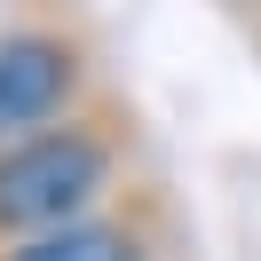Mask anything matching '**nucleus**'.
Returning a JSON list of instances; mask_svg holds the SVG:
<instances>
[{"instance_id": "1", "label": "nucleus", "mask_w": 261, "mask_h": 261, "mask_svg": "<svg viewBox=\"0 0 261 261\" xmlns=\"http://www.w3.org/2000/svg\"><path fill=\"white\" fill-rule=\"evenodd\" d=\"M127 159H135V111L119 103H87L40 135L0 143V245L103 214L119 198Z\"/></svg>"}, {"instance_id": "3", "label": "nucleus", "mask_w": 261, "mask_h": 261, "mask_svg": "<svg viewBox=\"0 0 261 261\" xmlns=\"http://www.w3.org/2000/svg\"><path fill=\"white\" fill-rule=\"evenodd\" d=\"M166 198L159 182L143 190H119L103 214H80L64 229H40V238L0 245V261H166Z\"/></svg>"}, {"instance_id": "2", "label": "nucleus", "mask_w": 261, "mask_h": 261, "mask_svg": "<svg viewBox=\"0 0 261 261\" xmlns=\"http://www.w3.org/2000/svg\"><path fill=\"white\" fill-rule=\"evenodd\" d=\"M87 87H95V40L80 24H8L0 32V143L87 111Z\"/></svg>"}, {"instance_id": "4", "label": "nucleus", "mask_w": 261, "mask_h": 261, "mask_svg": "<svg viewBox=\"0 0 261 261\" xmlns=\"http://www.w3.org/2000/svg\"><path fill=\"white\" fill-rule=\"evenodd\" d=\"M222 8H229V16H238V24H245V40H253V48H261V0H222Z\"/></svg>"}]
</instances>
